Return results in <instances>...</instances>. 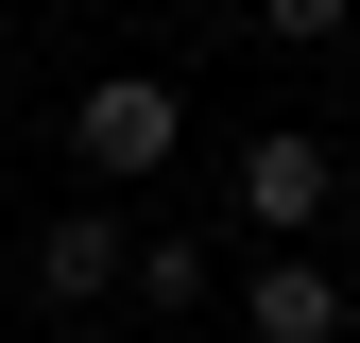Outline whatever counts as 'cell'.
Returning a JSON list of instances; mask_svg holds the SVG:
<instances>
[{
    "instance_id": "cell-1",
    "label": "cell",
    "mask_w": 360,
    "mask_h": 343,
    "mask_svg": "<svg viewBox=\"0 0 360 343\" xmlns=\"http://www.w3.org/2000/svg\"><path fill=\"white\" fill-rule=\"evenodd\" d=\"M172 138H189V86H172V69H103V86L69 103V155L103 172V189H155Z\"/></svg>"
},
{
    "instance_id": "cell-7",
    "label": "cell",
    "mask_w": 360,
    "mask_h": 343,
    "mask_svg": "<svg viewBox=\"0 0 360 343\" xmlns=\"http://www.w3.org/2000/svg\"><path fill=\"white\" fill-rule=\"evenodd\" d=\"M34 343H86V326H34Z\"/></svg>"
},
{
    "instance_id": "cell-4",
    "label": "cell",
    "mask_w": 360,
    "mask_h": 343,
    "mask_svg": "<svg viewBox=\"0 0 360 343\" xmlns=\"http://www.w3.org/2000/svg\"><path fill=\"white\" fill-rule=\"evenodd\" d=\"M240 343H343V275L326 257H257L240 275Z\"/></svg>"
},
{
    "instance_id": "cell-2",
    "label": "cell",
    "mask_w": 360,
    "mask_h": 343,
    "mask_svg": "<svg viewBox=\"0 0 360 343\" xmlns=\"http://www.w3.org/2000/svg\"><path fill=\"white\" fill-rule=\"evenodd\" d=\"M343 189H360V172H343L326 138H309V120H257V138H240V189H223V206H240L257 240H309Z\"/></svg>"
},
{
    "instance_id": "cell-6",
    "label": "cell",
    "mask_w": 360,
    "mask_h": 343,
    "mask_svg": "<svg viewBox=\"0 0 360 343\" xmlns=\"http://www.w3.org/2000/svg\"><path fill=\"white\" fill-rule=\"evenodd\" d=\"M343 18H360V0H257V34H275V52H326Z\"/></svg>"
},
{
    "instance_id": "cell-5",
    "label": "cell",
    "mask_w": 360,
    "mask_h": 343,
    "mask_svg": "<svg viewBox=\"0 0 360 343\" xmlns=\"http://www.w3.org/2000/svg\"><path fill=\"white\" fill-rule=\"evenodd\" d=\"M120 292H155V309H206V292H223V257H206L189 224H155V240H120Z\"/></svg>"
},
{
    "instance_id": "cell-3",
    "label": "cell",
    "mask_w": 360,
    "mask_h": 343,
    "mask_svg": "<svg viewBox=\"0 0 360 343\" xmlns=\"http://www.w3.org/2000/svg\"><path fill=\"white\" fill-rule=\"evenodd\" d=\"M120 292V206H52V224H34V309H103Z\"/></svg>"
}]
</instances>
